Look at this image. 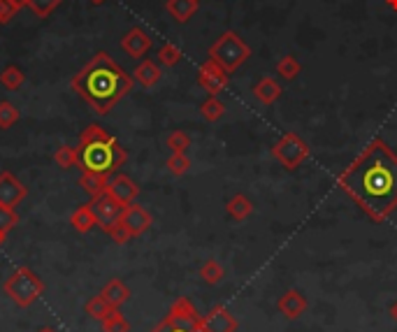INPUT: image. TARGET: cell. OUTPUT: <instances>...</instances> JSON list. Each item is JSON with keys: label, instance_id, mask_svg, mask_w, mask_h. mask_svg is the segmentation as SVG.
Segmentation results:
<instances>
[{"label": "cell", "instance_id": "cell-1", "mask_svg": "<svg viewBox=\"0 0 397 332\" xmlns=\"http://www.w3.org/2000/svg\"><path fill=\"white\" fill-rule=\"evenodd\" d=\"M342 184L365 209L384 216L397 205V158L384 144H374L351 165Z\"/></svg>", "mask_w": 397, "mask_h": 332}, {"label": "cell", "instance_id": "cell-2", "mask_svg": "<svg viewBox=\"0 0 397 332\" xmlns=\"http://www.w3.org/2000/svg\"><path fill=\"white\" fill-rule=\"evenodd\" d=\"M72 89L84 103H89L96 114L105 117L126 93L133 89L131 75H126L110 54L98 52L86 66L72 77Z\"/></svg>", "mask_w": 397, "mask_h": 332}, {"label": "cell", "instance_id": "cell-3", "mask_svg": "<svg viewBox=\"0 0 397 332\" xmlns=\"http://www.w3.org/2000/svg\"><path fill=\"white\" fill-rule=\"evenodd\" d=\"M77 154H79V170L100 172V175H112L126 161L124 147L110 133L96 137V140H79Z\"/></svg>", "mask_w": 397, "mask_h": 332}, {"label": "cell", "instance_id": "cell-4", "mask_svg": "<svg viewBox=\"0 0 397 332\" xmlns=\"http://www.w3.org/2000/svg\"><path fill=\"white\" fill-rule=\"evenodd\" d=\"M3 291L14 305L26 309L45 293V284H42V279L31 270V267H19V270H14L10 277L5 279Z\"/></svg>", "mask_w": 397, "mask_h": 332}, {"label": "cell", "instance_id": "cell-5", "mask_svg": "<svg viewBox=\"0 0 397 332\" xmlns=\"http://www.w3.org/2000/svg\"><path fill=\"white\" fill-rule=\"evenodd\" d=\"M151 332H205L202 328V316L198 309L191 305L189 298H179L170 307L168 316L158 323Z\"/></svg>", "mask_w": 397, "mask_h": 332}, {"label": "cell", "instance_id": "cell-6", "mask_svg": "<svg viewBox=\"0 0 397 332\" xmlns=\"http://www.w3.org/2000/svg\"><path fill=\"white\" fill-rule=\"evenodd\" d=\"M91 207H93V214H96V219H98V226L103 228V233H107V230H110L114 223H119L121 216H124V205L114 200L110 193H103V196L93 198Z\"/></svg>", "mask_w": 397, "mask_h": 332}, {"label": "cell", "instance_id": "cell-7", "mask_svg": "<svg viewBox=\"0 0 397 332\" xmlns=\"http://www.w3.org/2000/svg\"><path fill=\"white\" fill-rule=\"evenodd\" d=\"M28 196V189L21 179H17L12 172H0V205L3 207H17Z\"/></svg>", "mask_w": 397, "mask_h": 332}, {"label": "cell", "instance_id": "cell-8", "mask_svg": "<svg viewBox=\"0 0 397 332\" xmlns=\"http://www.w3.org/2000/svg\"><path fill=\"white\" fill-rule=\"evenodd\" d=\"M202 328L205 332H237V321L226 307L219 305L207 316H202Z\"/></svg>", "mask_w": 397, "mask_h": 332}, {"label": "cell", "instance_id": "cell-9", "mask_svg": "<svg viewBox=\"0 0 397 332\" xmlns=\"http://www.w3.org/2000/svg\"><path fill=\"white\" fill-rule=\"evenodd\" d=\"M107 193H110L114 200L121 202V205L126 207L137 198L140 189H137V184L128 175H117L114 179H110V184H107Z\"/></svg>", "mask_w": 397, "mask_h": 332}, {"label": "cell", "instance_id": "cell-10", "mask_svg": "<svg viewBox=\"0 0 397 332\" xmlns=\"http://www.w3.org/2000/svg\"><path fill=\"white\" fill-rule=\"evenodd\" d=\"M277 309H279L281 316H286V319H291V321L293 319H300V316L305 314V309H307V298L300 291L291 288V291H286L279 298Z\"/></svg>", "mask_w": 397, "mask_h": 332}, {"label": "cell", "instance_id": "cell-11", "mask_svg": "<svg viewBox=\"0 0 397 332\" xmlns=\"http://www.w3.org/2000/svg\"><path fill=\"white\" fill-rule=\"evenodd\" d=\"M121 223L128 228V233H131L133 237L142 235L144 230H149L151 226V216L144 212V209L140 205H126L124 207V216H121Z\"/></svg>", "mask_w": 397, "mask_h": 332}, {"label": "cell", "instance_id": "cell-12", "mask_svg": "<svg viewBox=\"0 0 397 332\" xmlns=\"http://www.w3.org/2000/svg\"><path fill=\"white\" fill-rule=\"evenodd\" d=\"M107 184H110V175H100V172H82L79 177V186L86 196H91V200L107 193Z\"/></svg>", "mask_w": 397, "mask_h": 332}, {"label": "cell", "instance_id": "cell-13", "mask_svg": "<svg viewBox=\"0 0 397 332\" xmlns=\"http://www.w3.org/2000/svg\"><path fill=\"white\" fill-rule=\"evenodd\" d=\"M121 47H124V52L128 56H133V59H140V56L147 54L149 38L140 31V28H133V31H128L124 35V40H121Z\"/></svg>", "mask_w": 397, "mask_h": 332}, {"label": "cell", "instance_id": "cell-14", "mask_svg": "<svg viewBox=\"0 0 397 332\" xmlns=\"http://www.w3.org/2000/svg\"><path fill=\"white\" fill-rule=\"evenodd\" d=\"M70 223H72V228H75L77 233H82V235L91 233V230L98 226V219H96V214H93L91 202H89V205H79L75 212H72Z\"/></svg>", "mask_w": 397, "mask_h": 332}, {"label": "cell", "instance_id": "cell-15", "mask_svg": "<svg viewBox=\"0 0 397 332\" xmlns=\"http://www.w3.org/2000/svg\"><path fill=\"white\" fill-rule=\"evenodd\" d=\"M100 295H103V298L110 302L114 309H119L124 302H128V298H131V288H128L121 279H112V281H107V284H105V288L100 291Z\"/></svg>", "mask_w": 397, "mask_h": 332}, {"label": "cell", "instance_id": "cell-16", "mask_svg": "<svg viewBox=\"0 0 397 332\" xmlns=\"http://www.w3.org/2000/svg\"><path fill=\"white\" fill-rule=\"evenodd\" d=\"M84 312L91 316V319H96V321H105L107 316H110L114 312V307L107 302L103 295H96V298H91L89 302L84 305Z\"/></svg>", "mask_w": 397, "mask_h": 332}, {"label": "cell", "instance_id": "cell-17", "mask_svg": "<svg viewBox=\"0 0 397 332\" xmlns=\"http://www.w3.org/2000/svg\"><path fill=\"white\" fill-rule=\"evenodd\" d=\"M24 82H26V75L19 66H7V68H3V72H0V84H3L7 91L21 89Z\"/></svg>", "mask_w": 397, "mask_h": 332}, {"label": "cell", "instance_id": "cell-18", "mask_svg": "<svg viewBox=\"0 0 397 332\" xmlns=\"http://www.w3.org/2000/svg\"><path fill=\"white\" fill-rule=\"evenodd\" d=\"M54 163L59 165L63 170H70V168H79V154H77V147H68V144H63V147L56 149L54 154Z\"/></svg>", "mask_w": 397, "mask_h": 332}, {"label": "cell", "instance_id": "cell-19", "mask_svg": "<svg viewBox=\"0 0 397 332\" xmlns=\"http://www.w3.org/2000/svg\"><path fill=\"white\" fill-rule=\"evenodd\" d=\"M158 77H161V72H158V68L151 61L142 63V66H137V70H135V79L142 86H154L158 82Z\"/></svg>", "mask_w": 397, "mask_h": 332}, {"label": "cell", "instance_id": "cell-20", "mask_svg": "<svg viewBox=\"0 0 397 332\" xmlns=\"http://www.w3.org/2000/svg\"><path fill=\"white\" fill-rule=\"evenodd\" d=\"M103 332H131V323L124 319V314H121L119 309H114L103 321Z\"/></svg>", "mask_w": 397, "mask_h": 332}, {"label": "cell", "instance_id": "cell-21", "mask_svg": "<svg viewBox=\"0 0 397 332\" xmlns=\"http://www.w3.org/2000/svg\"><path fill=\"white\" fill-rule=\"evenodd\" d=\"M63 0H28V10H31L38 19H47L56 7H59Z\"/></svg>", "mask_w": 397, "mask_h": 332}, {"label": "cell", "instance_id": "cell-22", "mask_svg": "<svg viewBox=\"0 0 397 332\" xmlns=\"http://www.w3.org/2000/svg\"><path fill=\"white\" fill-rule=\"evenodd\" d=\"M17 121H19V110L10 100H3L0 103V128H12Z\"/></svg>", "mask_w": 397, "mask_h": 332}, {"label": "cell", "instance_id": "cell-23", "mask_svg": "<svg viewBox=\"0 0 397 332\" xmlns=\"http://www.w3.org/2000/svg\"><path fill=\"white\" fill-rule=\"evenodd\" d=\"M200 277L205 279L207 284H219V281L223 279V270L216 261H207L200 267Z\"/></svg>", "mask_w": 397, "mask_h": 332}, {"label": "cell", "instance_id": "cell-24", "mask_svg": "<svg viewBox=\"0 0 397 332\" xmlns=\"http://www.w3.org/2000/svg\"><path fill=\"white\" fill-rule=\"evenodd\" d=\"M19 223V214L14 212L12 207H3L0 205V233H10V230Z\"/></svg>", "mask_w": 397, "mask_h": 332}, {"label": "cell", "instance_id": "cell-25", "mask_svg": "<svg viewBox=\"0 0 397 332\" xmlns=\"http://www.w3.org/2000/svg\"><path fill=\"white\" fill-rule=\"evenodd\" d=\"M170 12L184 21L193 12V0H170Z\"/></svg>", "mask_w": 397, "mask_h": 332}, {"label": "cell", "instance_id": "cell-26", "mask_svg": "<svg viewBox=\"0 0 397 332\" xmlns=\"http://www.w3.org/2000/svg\"><path fill=\"white\" fill-rule=\"evenodd\" d=\"M21 10L19 5H14L12 0H0V24H10V21L17 17V12Z\"/></svg>", "mask_w": 397, "mask_h": 332}, {"label": "cell", "instance_id": "cell-27", "mask_svg": "<svg viewBox=\"0 0 397 332\" xmlns=\"http://www.w3.org/2000/svg\"><path fill=\"white\" fill-rule=\"evenodd\" d=\"M107 235H110L112 240L117 242V244H126V242H128V240H131V237H133L131 233H128V228H126V226H124V223H121V221H119V223H114V226H112L110 230H107Z\"/></svg>", "mask_w": 397, "mask_h": 332}, {"label": "cell", "instance_id": "cell-28", "mask_svg": "<svg viewBox=\"0 0 397 332\" xmlns=\"http://www.w3.org/2000/svg\"><path fill=\"white\" fill-rule=\"evenodd\" d=\"M168 168H170L172 175H184V172L189 170V161H186L182 154H175L168 161Z\"/></svg>", "mask_w": 397, "mask_h": 332}, {"label": "cell", "instance_id": "cell-29", "mask_svg": "<svg viewBox=\"0 0 397 332\" xmlns=\"http://www.w3.org/2000/svg\"><path fill=\"white\" fill-rule=\"evenodd\" d=\"M228 209H230V214H233V216H237V219H240V216H244V214H247L249 212V205H247V200H242V198H235L233 202H230V205H228Z\"/></svg>", "mask_w": 397, "mask_h": 332}, {"label": "cell", "instance_id": "cell-30", "mask_svg": "<svg viewBox=\"0 0 397 332\" xmlns=\"http://www.w3.org/2000/svg\"><path fill=\"white\" fill-rule=\"evenodd\" d=\"M170 147L175 149V154H182V151L189 147V140H186L182 133H175L170 137Z\"/></svg>", "mask_w": 397, "mask_h": 332}, {"label": "cell", "instance_id": "cell-31", "mask_svg": "<svg viewBox=\"0 0 397 332\" xmlns=\"http://www.w3.org/2000/svg\"><path fill=\"white\" fill-rule=\"evenodd\" d=\"M177 59H179L177 49H172V47H163L161 49V61L163 63H175Z\"/></svg>", "mask_w": 397, "mask_h": 332}, {"label": "cell", "instance_id": "cell-32", "mask_svg": "<svg viewBox=\"0 0 397 332\" xmlns=\"http://www.w3.org/2000/svg\"><path fill=\"white\" fill-rule=\"evenodd\" d=\"M391 319L397 323V302H393V305H391Z\"/></svg>", "mask_w": 397, "mask_h": 332}, {"label": "cell", "instance_id": "cell-33", "mask_svg": "<svg viewBox=\"0 0 397 332\" xmlns=\"http://www.w3.org/2000/svg\"><path fill=\"white\" fill-rule=\"evenodd\" d=\"M14 5H19V7H26L28 5V0H12Z\"/></svg>", "mask_w": 397, "mask_h": 332}, {"label": "cell", "instance_id": "cell-34", "mask_svg": "<svg viewBox=\"0 0 397 332\" xmlns=\"http://www.w3.org/2000/svg\"><path fill=\"white\" fill-rule=\"evenodd\" d=\"M38 332H56V330H54V328H49V326H42Z\"/></svg>", "mask_w": 397, "mask_h": 332}, {"label": "cell", "instance_id": "cell-35", "mask_svg": "<svg viewBox=\"0 0 397 332\" xmlns=\"http://www.w3.org/2000/svg\"><path fill=\"white\" fill-rule=\"evenodd\" d=\"M5 240H7V235H5V233H0V247H3V244H5Z\"/></svg>", "mask_w": 397, "mask_h": 332}, {"label": "cell", "instance_id": "cell-36", "mask_svg": "<svg viewBox=\"0 0 397 332\" xmlns=\"http://www.w3.org/2000/svg\"><path fill=\"white\" fill-rule=\"evenodd\" d=\"M89 3H93V5H103L105 0H89Z\"/></svg>", "mask_w": 397, "mask_h": 332}]
</instances>
